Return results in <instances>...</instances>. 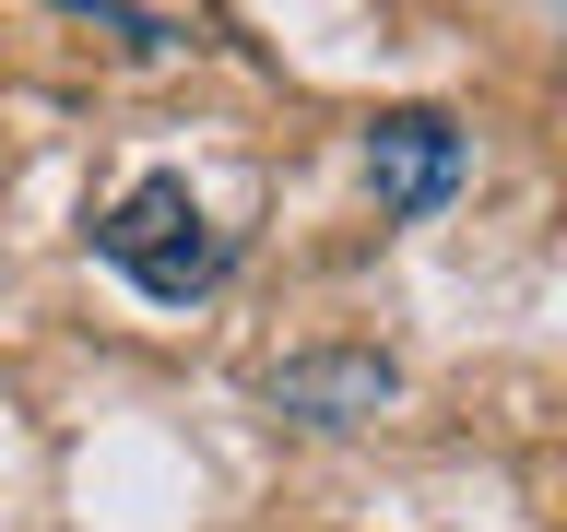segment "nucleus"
Returning a JSON list of instances; mask_svg holds the SVG:
<instances>
[{
    "instance_id": "obj_1",
    "label": "nucleus",
    "mask_w": 567,
    "mask_h": 532,
    "mask_svg": "<svg viewBox=\"0 0 567 532\" xmlns=\"http://www.w3.org/2000/svg\"><path fill=\"white\" fill-rule=\"evenodd\" d=\"M83 237H95V260L131 284V296H154V308H189V296H213V284L237 273V237L202 213V190H189L177 166L131 177V190H118Z\"/></svg>"
},
{
    "instance_id": "obj_2",
    "label": "nucleus",
    "mask_w": 567,
    "mask_h": 532,
    "mask_svg": "<svg viewBox=\"0 0 567 532\" xmlns=\"http://www.w3.org/2000/svg\"><path fill=\"white\" fill-rule=\"evenodd\" d=\"M367 190H379L390 225H425L473 190V131L450 106H379L367 119Z\"/></svg>"
},
{
    "instance_id": "obj_3",
    "label": "nucleus",
    "mask_w": 567,
    "mask_h": 532,
    "mask_svg": "<svg viewBox=\"0 0 567 532\" xmlns=\"http://www.w3.org/2000/svg\"><path fill=\"white\" fill-rule=\"evenodd\" d=\"M260 390H272V415H296V426H367L390 390H402V367L367 355V344H343V355H284Z\"/></svg>"
},
{
    "instance_id": "obj_4",
    "label": "nucleus",
    "mask_w": 567,
    "mask_h": 532,
    "mask_svg": "<svg viewBox=\"0 0 567 532\" xmlns=\"http://www.w3.org/2000/svg\"><path fill=\"white\" fill-rule=\"evenodd\" d=\"M60 12H95V24L118 35V48H142V60H166V48H177V24H154V12H131V0H60Z\"/></svg>"
}]
</instances>
